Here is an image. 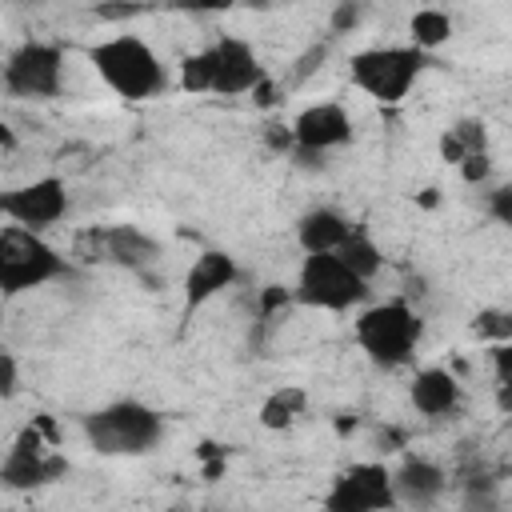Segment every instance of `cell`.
<instances>
[{
	"mask_svg": "<svg viewBox=\"0 0 512 512\" xmlns=\"http://www.w3.org/2000/svg\"><path fill=\"white\" fill-rule=\"evenodd\" d=\"M108 264L124 272H148L160 264V240L140 224H108Z\"/></svg>",
	"mask_w": 512,
	"mask_h": 512,
	"instance_id": "e0dca14e",
	"label": "cell"
},
{
	"mask_svg": "<svg viewBox=\"0 0 512 512\" xmlns=\"http://www.w3.org/2000/svg\"><path fill=\"white\" fill-rule=\"evenodd\" d=\"M64 48L56 40H20L0 68L4 92L16 100H52L64 88Z\"/></svg>",
	"mask_w": 512,
	"mask_h": 512,
	"instance_id": "52a82bcc",
	"label": "cell"
},
{
	"mask_svg": "<svg viewBox=\"0 0 512 512\" xmlns=\"http://www.w3.org/2000/svg\"><path fill=\"white\" fill-rule=\"evenodd\" d=\"M324 512H396V484H392V464L384 460H356L348 468H340L324 496H320Z\"/></svg>",
	"mask_w": 512,
	"mask_h": 512,
	"instance_id": "ba28073f",
	"label": "cell"
},
{
	"mask_svg": "<svg viewBox=\"0 0 512 512\" xmlns=\"http://www.w3.org/2000/svg\"><path fill=\"white\" fill-rule=\"evenodd\" d=\"M356 232V224L332 208V204H316L308 208L300 220H296V244L304 256H328V252H340L344 240Z\"/></svg>",
	"mask_w": 512,
	"mask_h": 512,
	"instance_id": "2e32d148",
	"label": "cell"
},
{
	"mask_svg": "<svg viewBox=\"0 0 512 512\" xmlns=\"http://www.w3.org/2000/svg\"><path fill=\"white\" fill-rule=\"evenodd\" d=\"M472 336H476V340H488V344L512 340V312H504V308H484V312H476Z\"/></svg>",
	"mask_w": 512,
	"mask_h": 512,
	"instance_id": "cb8c5ba5",
	"label": "cell"
},
{
	"mask_svg": "<svg viewBox=\"0 0 512 512\" xmlns=\"http://www.w3.org/2000/svg\"><path fill=\"white\" fill-rule=\"evenodd\" d=\"M68 260L76 268H108V224H88L72 232Z\"/></svg>",
	"mask_w": 512,
	"mask_h": 512,
	"instance_id": "7402d4cb",
	"label": "cell"
},
{
	"mask_svg": "<svg viewBox=\"0 0 512 512\" xmlns=\"http://www.w3.org/2000/svg\"><path fill=\"white\" fill-rule=\"evenodd\" d=\"M372 296V284L360 280L336 252L328 256H304L292 280V300L312 312H360Z\"/></svg>",
	"mask_w": 512,
	"mask_h": 512,
	"instance_id": "8992f818",
	"label": "cell"
},
{
	"mask_svg": "<svg viewBox=\"0 0 512 512\" xmlns=\"http://www.w3.org/2000/svg\"><path fill=\"white\" fill-rule=\"evenodd\" d=\"M488 364H492V380L496 384H512V340L492 344L488 348Z\"/></svg>",
	"mask_w": 512,
	"mask_h": 512,
	"instance_id": "f1b7e54d",
	"label": "cell"
},
{
	"mask_svg": "<svg viewBox=\"0 0 512 512\" xmlns=\"http://www.w3.org/2000/svg\"><path fill=\"white\" fill-rule=\"evenodd\" d=\"M264 144H268L272 152H280V156H288V152H296V136H292V124H280V120H268V124H264Z\"/></svg>",
	"mask_w": 512,
	"mask_h": 512,
	"instance_id": "83f0119b",
	"label": "cell"
},
{
	"mask_svg": "<svg viewBox=\"0 0 512 512\" xmlns=\"http://www.w3.org/2000/svg\"><path fill=\"white\" fill-rule=\"evenodd\" d=\"M440 160L460 168L468 156H484L488 152V124L484 120H456L452 128L440 132Z\"/></svg>",
	"mask_w": 512,
	"mask_h": 512,
	"instance_id": "d6986e66",
	"label": "cell"
},
{
	"mask_svg": "<svg viewBox=\"0 0 512 512\" xmlns=\"http://www.w3.org/2000/svg\"><path fill=\"white\" fill-rule=\"evenodd\" d=\"M392 484H396V500L400 508H416V512H428L444 500L448 492V472L428 460V456H404L396 468H392Z\"/></svg>",
	"mask_w": 512,
	"mask_h": 512,
	"instance_id": "9a60e30c",
	"label": "cell"
},
{
	"mask_svg": "<svg viewBox=\"0 0 512 512\" xmlns=\"http://www.w3.org/2000/svg\"><path fill=\"white\" fill-rule=\"evenodd\" d=\"M144 8L140 4H96V20H108V24H128L132 16H140Z\"/></svg>",
	"mask_w": 512,
	"mask_h": 512,
	"instance_id": "1f68e13d",
	"label": "cell"
},
{
	"mask_svg": "<svg viewBox=\"0 0 512 512\" xmlns=\"http://www.w3.org/2000/svg\"><path fill=\"white\" fill-rule=\"evenodd\" d=\"M352 340H356V348L364 352L368 364H376L384 372H396L416 356V348L424 340V316L404 296L372 300L356 312Z\"/></svg>",
	"mask_w": 512,
	"mask_h": 512,
	"instance_id": "7a4b0ae2",
	"label": "cell"
},
{
	"mask_svg": "<svg viewBox=\"0 0 512 512\" xmlns=\"http://www.w3.org/2000/svg\"><path fill=\"white\" fill-rule=\"evenodd\" d=\"M428 64H432V56L412 44H376V48L352 52L348 80L356 92H364L376 104H400L416 88V80L424 76Z\"/></svg>",
	"mask_w": 512,
	"mask_h": 512,
	"instance_id": "5b68a950",
	"label": "cell"
},
{
	"mask_svg": "<svg viewBox=\"0 0 512 512\" xmlns=\"http://www.w3.org/2000/svg\"><path fill=\"white\" fill-rule=\"evenodd\" d=\"M0 360H4V380H0V392H4V400H12V396L20 392V372H16V356H12V352H4Z\"/></svg>",
	"mask_w": 512,
	"mask_h": 512,
	"instance_id": "d6a6232c",
	"label": "cell"
},
{
	"mask_svg": "<svg viewBox=\"0 0 512 512\" xmlns=\"http://www.w3.org/2000/svg\"><path fill=\"white\" fill-rule=\"evenodd\" d=\"M0 216L8 224L28 228V232L56 228L68 216V184H64V176L48 172V176H36V180H24V184L8 188L0 196Z\"/></svg>",
	"mask_w": 512,
	"mask_h": 512,
	"instance_id": "30bf717a",
	"label": "cell"
},
{
	"mask_svg": "<svg viewBox=\"0 0 512 512\" xmlns=\"http://www.w3.org/2000/svg\"><path fill=\"white\" fill-rule=\"evenodd\" d=\"M408 404L412 412H420L424 420H452L464 404V384L444 368V364H428L412 376L408 384Z\"/></svg>",
	"mask_w": 512,
	"mask_h": 512,
	"instance_id": "5bb4252c",
	"label": "cell"
},
{
	"mask_svg": "<svg viewBox=\"0 0 512 512\" xmlns=\"http://www.w3.org/2000/svg\"><path fill=\"white\" fill-rule=\"evenodd\" d=\"M376 444H380L384 456H388V452H400V448H404V432H396V428H380Z\"/></svg>",
	"mask_w": 512,
	"mask_h": 512,
	"instance_id": "e575fe53",
	"label": "cell"
},
{
	"mask_svg": "<svg viewBox=\"0 0 512 512\" xmlns=\"http://www.w3.org/2000/svg\"><path fill=\"white\" fill-rule=\"evenodd\" d=\"M452 36H456V24H452V16L444 8H416L408 16V44L428 52V56L436 48H444Z\"/></svg>",
	"mask_w": 512,
	"mask_h": 512,
	"instance_id": "ffe728a7",
	"label": "cell"
},
{
	"mask_svg": "<svg viewBox=\"0 0 512 512\" xmlns=\"http://www.w3.org/2000/svg\"><path fill=\"white\" fill-rule=\"evenodd\" d=\"M176 88L188 92V96H212V52H208V44L180 60Z\"/></svg>",
	"mask_w": 512,
	"mask_h": 512,
	"instance_id": "603a6c76",
	"label": "cell"
},
{
	"mask_svg": "<svg viewBox=\"0 0 512 512\" xmlns=\"http://www.w3.org/2000/svg\"><path fill=\"white\" fill-rule=\"evenodd\" d=\"M88 64L92 72L100 76V84L128 100V104H140V100H156L168 92L172 76H168V64L156 56V48L136 36V32H112L104 40H96L88 48Z\"/></svg>",
	"mask_w": 512,
	"mask_h": 512,
	"instance_id": "6da1fadb",
	"label": "cell"
},
{
	"mask_svg": "<svg viewBox=\"0 0 512 512\" xmlns=\"http://www.w3.org/2000/svg\"><path fill=\"white\" fill-rule=\"evenodd\" d=\"M304 416H308V388L304 384H276L256 408V424L264 432H288Z\"/></svg>",
	"mask_w": 512,
	"mask_h": 512,
	"instance_id": "ac0fdd59",
	"label": "cell"
},
{
	"mask_svg": "<svg viewBox=\"0 0 512 512\" xmlns=\"http://www.w3.org/2000/svg\"><path fill=\"white\" fill-rule=\"evenodd\" d=\"M336 256H340L360 280H368V284H372V280L380 276V268H384V252H380V244L372 240V232H364V228H356V232L344 240V248H340Z\"/></svg>",
	"mask_w": 512,
	"mask_h": 512,
	"instance_id": "44dd1931",
	"label": "cell"
},
{
	"mask_svg": "<svg viewBox=\"0 0 512 512\" xmlns=\"http://www.w3.org/2000/svg\"><path fill=\"white\" fill-rule=\"evenodd\" d=\"M64 472H68V460H64L60 452H52V440H48V432H44L36 420H28V424L16 432V440L8 444L4 464H0V480H4V488H12V492L44 488V484L60 480Z\"/></svg>",
	"mask_w": 512,
	"mask_h": 512,
	"instance_id": "9c48e42d",
	"label": "cell"
},
{
	"mask_svg": "<svg viewBox=\"0 0 512 512\" xmlns=\"http://www.w3.org/2000/svg\"><path fill=\"white\" fill-rule=\"evenodd\" d=\"M496 408H500V416L512 420V384H496Z\"/></svg>",
	"mask_w": 512,
	"mask_h": 512,
	"instance_id": "d590c367",
	"label": "cell"
},
{
	"mask_svg": "<svg viewBox=\"0 0 512 512\" xmlns=\"http://www.w3.org/2000/svg\"><path fill=\"white\" fill-rule=\"evenodd\" d=\"M360 16H364V8H360V4H352V0H344V4H336V8H332V16H328V32H332V36L352 32V28L360 24Z\"/></svg>",
	"mask_w": 512,
	"mask_h": 512,
	"instance_id": "4316f807",
	"label": "cell"
},
{
	"mask_svg": "<svg viewBox=\"0 0 512 512\" xmlns=\"http://www.w3.org/2000/svg\"><path fill=\"white\" fill-rule=\"evenodd\" d=\"M288 124H292V136H296L292 156H300V160H324L328 152L352 144V136H356V124H352V116L340 100L304 104Z\"/></svg>",
	"mask_w": 512,
	"mask_h": 512,
	"instance_id": "8fae6325",
	"label": "cell"
},
{
	"mask_svg": "<svg viewBox=\"0 0 512 512\" xmlns=\"http://www.w3.org/2000/svg\"><path fill=\"white\" fill-rule=\"evenodd\" d=\"M252 100H256V104H260V108H272V104H276V100H280V84H276V80H272V76H268V80H264V84H260V88H256V92H252Z\"/></svg>",
	"mask_w": 512,
	"mask_h": 512,
	"instance_id": "836d02e7",
	"label": "cell"
},
{
	"mask_svg": "<svg viewBox=\"0 0 512 512\" xmlns=\"http://www.w3.org/2000/svg\"><path fill=\"white\" fill-rule=\"evenodd\" d=\"M240 280V264L232 252L224 248H204L200 256H192L188 272H184V284H180V296H184V316L200 312L204 304H212L216 296H224L232 284Z\"/></svg>",
	"mask_w": 512,
	"mask_h": 512,
	"instance_id": "4fadbf2b",
	"label": "cell"
},
{
	"mask_svg": "<svg viewBox=\"0 0 512 512\" xmlns=\"http://www.w3.org/2000/svg\"><path fill=\"white\" fill-rule=\"evenodd\" d=\"M288 304H296V300H292V288H284V284H268V288L260 292V312H264V316H276V312L288 308Z\"/></svg>",
	"mask_w": 512,
	"mask_h": 512,
	"instance_id": "f546056e",
	"label": "cell"
},
{
	"mask_svg": "<svg viewBox=\"0 0 512 512\" xmlns=\"http://www.w3.org/2000/svg\"><path fill=\"white\" fill-rule=\"evenodd\" d=\"M328 60V44H308L300 56H296V64H292V72H288V84L296 88V84H304L320 64Z\"/></svg>",
	"mask_w": 512,
	"mask_h": 512,
	"instance_id": "d4e9b609",
	"label": "cell"
},
{
	"mask_svg": "<svg viewBox=\"0 0 512 512\" xmlns=\"http://www.w3.org/2000/svg\"><path fill=\"white\" fill-rule=\"evenodd\" d=\"M72 260L52 248L40 232H28L20 224L0 228V292L4 300H16L32 288H44L52 280H68Z\"/></svg>",
	"mask_w": 512,
	"mask_h": 512,
	"instance_id": "3957f363",
	"label": "cell"
},
{
	"mask_svg": "<svg viewBox=\"0 0 512 512\" xmlns=\"http://www.w3.org/2000/svg\"><path fill=\"white\" fill-rule=\"evenodd\" d=\"M84 440L100 456H144L160 444L164 420L144 400H112L84 416Z\"/></svg>",
	"mask_w": 512,
	"mask_h": 512,
	"instance_id": "277c9868",
	"label": "cell"
},
{
	"mask_svg": "<svg viewBox=\"0 0 512 512\" xmlns=\"http://www.w3.org/2000/svg\"><path fill=\"white\" fill-rule=\"evenodd\" d=\"M0 144H4V156L16 152V132H12V124H0Z\"/></svg>",
	"mask_w": 512,
	"mask_h": 512,
	"instance_id": "8d00e7d4",
	"label": "cell"
},
{
	"mask_svg": "<svg viewBox=\"0 0 512 512\" xmlns=\"http://www.w3.org/2000/svg\"><path fill=\"white\" fill-rule=\"evenodd\" d=\"M208 512H216V508H208Z\"/></svg>",
	"mask_w": 512,
	"mask_h": 512,
	"instance_id": "74e56055",
	"label": "cell"
},
{
	"mask_svg": "<svg viewBox=\"0 0 512 512\" xmlns=\"http://www.w3.org/2000/svg\"><path fill=\"white\" fill-rule=\"evenodd\" d=\"M208 52H212V96H252L268 80V68L260 64L256 48L244 36L224 32L208 44Z\"/></svg>",
	"mask_w": 512,
	"mask_h": 512,
	"instance_id": "7c38bea8",
	"label": "cell"
},
{
	"mask_svg": "<svg viewBox=\"0 0 512 512\" xmlns=\"http://www.w3.org/2000/svg\"><path fill=\"white\" fill-rule=\"evenodd\" d=\"M456 172H460V180H464V184H484V180H488V172H492V156H488V152H484V156H468Z\"/></svg>",
	"mask_w": 512,
	"mask_h": 512,
	"instance_id": "4dcf8cb0",
	"label": "cell"
},
{
	"mask_svg": "<svg viewBox=\"0 0 512 512\" xmlns=\"http://www.w3.org/2000/svg\"><path fill=\"white\" fill-rule=\"evenodd\" d=\"M484 212L496 220V224H504V228H512V180H504V184H496L488 196H484Z\"/></svg>",
	"mask_w": 512,
	"mask_h": 512,
	"instance_id": "484cf974",
	"label": "cell"
}]
</instances>
